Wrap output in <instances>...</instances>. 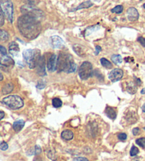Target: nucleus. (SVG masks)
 Instances as JSON below:
<instances>
[{
    "instance_id": "ddd939ff",
    "label": "nucleus",
    "mask_w": 145,
    "mask_h": 161,
    "mask_svg": "<svg viewBox=\"0 0 145 161\" xmlns=\"http://www.w3.org/2000/svg\"><path fill=\"white\" fill-rule=\"evenodd\" d=\"M127 16L130 21H135L139 18V13L134 7H130L127 10Z\"/></svg>"
},
{
    "instance_id": "0eeeda50",
    "label": "nucleus",
    "mask_w": 145,
    "mask_h": 161,
    "mask_svg": "<svg viewBox=\"0 0 145 161\" xmlns=\"http://www.w3.org/2000/svg\"><path fill=\"white\" fill-rule=\"evenodd\" d=\"M93 74V67L89 62H84L79 68V76L83 80H87L92 77Z\"/></svg>"
},
{
    "instance_id": "aec40b11",
    "label": "nucleus",
    "mask_w": 145,
    "mask_h": 161,
    "mask_svg": "<svg viewBox=\"0 0 145 161\" xmlns=\"http://www.w3.org/2000/svg\"><path fill=\"white\" fill-rule=\"evenodd\" d=\"M14 90V84L11 83H7L2 88V93L4 94H7L11 93V92Z\"/></svg>"
},
{
    "instance_id": "c85d7f7f",
    "label": "nucleus",
    "mask_w": 145,
    "mask_h": 161,
    "mask_svg": "<svg viewBox=\"0 0 145 161\" xmlns=\"http://www.w3.org/2000/svg\"><path fill=\"white\" fill-rule=\"evenodd\" d=\"M130 156H136V155H137L139 153V149L136 147V146H132V147L131 148V149H130Z\"/></svg>"
},
{
    "instance_id": "f3484780",
    "label": "nucleus",
    "mask_w": 145,
    "mask_h": 161,
    "mask_svg": "<svg viewBox=\"0 0 145 161\" xmlns=\"http://www.w3.org/2000/svg\"><path fill=\"white\" fill-rule=\"evenodd\" d=\"M25 125V121L24 120H17L14 121L13 123V129L16 132H19L23 128H24Z\"/></svg>"
},
{
    "instance_id": "6ab92c4d",
    "label": "nucleus",
    "mask_w": 145,
    "mask_h": 161,
    "mask_svg": "<svg viewBox=\"0 0 145 161\" xmlns=\"http://www.w3.org/2000/svg\"><path fill=\"white\" fill-rule=\"evenodd\" d=\"M93 6V3L91 1H85L84 2H82V4H80L78 7H76V8L72 10V11H77L79 9H87V8H89Z\"/></svg>"
},
{
    "instance_id": "9b49d317",
    "label": "nucleus",
    "mask_w": 145,
    "mask_h": 161,
    "mask_svg": "<svg viewBox=\"0 0 145 161\" xmlns=\"http://www.w3.org/2000/svg\"><path fill=\"white\" fill-rule=\"evenodd\" d=\"M45 57L41 56V58L39 60L38 64H37V73L40 76H45L46 75L45 73Z\"/></svg>"
},
{
    "instance_id": "4468645a",
    "label": "nucleus",
    "mask_w": 145,
    "mask_h": 161,
    "mask_svg": "<svg viewBox=\"0 0 145 161\" xmlns=\"http://www.w3.org/2000/svg\"><path fill=\"white\" fill-rule=\"evenodd\" d=\"M72 48H73L74 52L78 55H79V56L84 57L85 56V55H86V48H85L84 46H83V45L80 44H74L73 45V46H72Z\"/></svg>"
},
{
    "instance_id": "c03bdc74",
    "label": "nucleus",
    "mask_w": 145,
    "mask_h": 161,
    "mask_svg": "<svg viewBox=\"0 0 145 161\" xmlns=\"http://www.w3.org/2000/svg\"><path fill=\"white\" fill-rule=\"evenodd\" d=\"M2 80H3V75H2V74L0 73V81H2Z\"/></svg>"
},
{
    "instance_id": "e433bc0d",
    "label": "nucleus",
    "mask_w": 145,
    "mask_h": 161,
    "mask_svg": "<svg viewBox=\"0 0 145 161\" xmlns=\"http://www.w3.org/2000/svg\"><path fill=\"white\" fill-rule=\"evenodd\" d=\"M74 161H89V160L84 157H77V158H74Z\"/></svg>"
},
{
    "instance_id": "cd10ccee",
    "label": "nucleus",
    "mask_w": 145,
    "mask_h": 161,
    "mask_svg": "<svg viewBox=\"0 0 145 161\" xmlns=\"http://www.w3.org/2000/svg\"><path fill=\"white\" fill-rule=\"evenodd\" d=\"M136 143L142 148H145V138H140L136 140Z\"/></svg>"
},
{
    "instance_id": "20e7f679",
    "label": "nucleus",
    "mask_w": 145,
    "mask_h": 161,
    "mask_svg": "<svg viewBox=\"0 0 145 161\" xmlns=\"http://www.w3.org/2000/svg\"><path fill=\"white\" fill-rule=\"evenodd\" d=\"M2 103L5 104L9 108L16 110L24 107V100L21 97L18 95H9L5 97L2 101Z\"/></svg>"
},
{
    "instance_id": "a211bd4d",
    "label": "nucleus",
    "mask_w": 145,
    "mask_h": 161,
    "mask_svg": "<svg viewBox=\"0 0 145 161\" xmlns=\"http://www.w3.org/2000/svg\"><path fill=\"white\" fill-rule=\"evenodd\" d=\"M61 136L64 140L70 141V140H72L74 138V133L70 130H65V131L62 132Z\"/></svg>"
},
{
    "instance_id": "393cba45",
    "label": "nucleus",
    "mask_w": 145,
    "mask_h": 161,
    "mask_svg": "<svg viewBox=\"0 0 145 161\" xmlns=\"http://www.w3.org/2000/svg\"><path fill=\"white\" fill-rule=\"evenodd\" d=\"M111 61L116 65H119L123 62V58L121 55H113L111 57Z\"/></svg>"
},
{
    "instance_id": "7c9ffc66",
    "label": "nucleus",
    "mask_w": 145,
    "mask_h": 161,
    "mask_svg": "<svg viewBox=\"0 0 145 161\" xmlns=\"http://www.w3.org/2000/svg\"><path fill=\"white\" fill-rule=\"evenodd\" d=\"M8 148H9V146H8V144L5 141L0 142V148H1V150H7Z\"/></svg>"
},
{
    "instance_id": "a19ab883",
    "label": "nucleus",
    "mask_w": 145,
    "mask_h": 161,
    "mask_svg": "<svg viewBox=\"0 0 145 161\" xmlns=\"http://www.w3.org/2000/svg\"><path fill=\"white\" fill-rule=\"evenodd\" d=\"M135 80H136V82H135L136 84H137L138 85H141V84H142V82L140 81V79H137V78L135 77Z\"/></svg>"
},
{
    "instance_id": "f257e3e1",
    "label": "nucleus",
    "mask_w": 145,
    "mask_h": 161,
    "mask_svg": "<svg viewBox=\"0 0 145 161\" xmlns=\"http://www.w3.org/2000/svg\"><path fill=\"white\" fill-rule=\"evenodd\" d=\"M18 28L22 36L25 38L33 40L37 38L40 34V22L31 16L23 15L18 18Z\"/></svg>"
},
{
    "instance_id": "f8f14e48",
    "label": "nucleus",
    "mask_w": 145,
    "mask_h": 161,
    "mask_svg": "<svg viewBox=\"0 0 145 161\" xmlns=\"http://www.w3.org/2000/svg\"><path fill=\"white\" fill-rule=\"evenodd\" d=\"M0 65L5 67H11L14 65V61L11 57L8 55H0Z\"/></svg>"
},
{
    "instance_id": "9d476101",
    "label": "nucleus",
    "mask_w": 145,
    "mask_h": 161,
    "mask_svg": "<svg viewBox=\"0 0 145 161\" xmlns=\"http://www.w3.org/2000/svg\"><path fill=\"white\" fill-rule=\"evenodd\" d=\"M57 56L56 55L53 54L49 58L48 61H47V70L49 72L53 73L56 71L57 68Z\"/></svg>"
},
{
    "instance_id": "473e14b6",
    "label": "nucleus",
    "mask_w": 145,
    "mask_h": 161,
    "mask_svg": "<svg viewBox=\"0 0 145 161\" xmlns=\"http://www.w3.org/2000/svg\"><path fill=\"white\" fill-rule=\"evenodd\" d=\"M45 87V83H44V82L42 81V80L39 81L38 84L36 85V87L39 89V90H43Z\"/></svg>"
},
{
    "instance_id": "4c0bfd02",
    "label": "nucleus",
    "mask_w": 145,
    "mask_h": 161,
    "mask_svg": "<svg viewBox=\"0 0 145 161\" xmlns=\"http://www.w3.org/2000/svg\"><path fill=\"white\" fill-rule=\"evenodd\" d=\"M139 133H140V129H139V128H134V129L132 130V133H133L134 136L138 135Z\"/></svg>"
},
{
    "instance_id": "1a4fd4ad",
    "label": "nucleus",
    "mask_w": 145,
    "mask_h": 161,
    "mask_svg": "<svg viewBox=\"0 0 145 161\" xmlns=\"http://www.w3.org/2000/svg\"><path fill=\"white\" fill-rule=\"evenodd\" d=\"M50 43L54 48H60L65 45L64 41L58 36H51L50 38Z\"/></svg>"
},
{
    "instance_id": "423d86ee",
    "label": "nucleus",
    "mask_w": 145,
    "mask_h": 161,
    "mask_svg": "<svg viewBox=\"0 0 145 161\" xmlns=\"http://www.w3.org/2000/svg\"><path fill=\"white\" fill-rule=\"evenodd\" d=\"M0 8L2 11L4 15L6 18L12 23L14 20V7L13 3L9 0H3L0 1Z\"/></svg>"
},
{
    "instance_id": "bb28decb",
    "label": "nucleus",
    "mask_w": 145,
    "mask_h": 161,
    "mask_svg": "<svg viewBox=\"0 0 145 161\" xmlns=\"http://www.w3.org/2000/svg\"><path fill=\"white\" fill-rule=\"evenodd\" d=\"M111 12L113 13L116 14H121L123 12V5H118L115 7H114L113 9L111 10Z\"/></svg>"
},
{
    "instance_id": "6e6552de",
    "label": "nucleus",
    "mask_w": 145,
    "mask_h": 161,
    "mask_svg": "<svg viewBox=\"0 0 145 161\" xmlns=\"http://www.w3.org/2000/svg\"><path fill=\"white\" fill-rule=\"evenodd\" d=\"M123 77V71L120 68H115L112 70L108 74V78L112 82L119 81Z\"/></svg>"
},
{
    "instance_id": "f03ea898",
    "label": "nucleus",
    "mask_w": 145,
    "mask_h": 161,
    "mask_svg": "<svg viewBox=\"0 0 145 161\" xmlns=\"http://www.w3.org/2000/svg\"><path fill=\"white\" fill-rule=\"evenodd\" d=\"M76 69V65L71 55L67 53H60L59 55L57 61V68H56L58 72L64 71L65 73H71L75 72Z\"/></svg>"
},
{
    "instance_id": "58836bf2",
    "label": "nucleus",
    "mask_w": 145,
    "mask_h": 161,
    "mask_svg": "<svg viewBox=\"0 0 145 161\" xmlns=\"http://www.w3.org/2000/svg\"><path fill=\"white\" fill-rule=\"evenodd\" d=\"M101 50H102V49H101V46H99V45H96V51H95V55H98L99 52H100V51H101Z\"/></svg>"
},
{
    "instance_id": "412c9836",
    "label": "nucleus",
    "mask_w": 145,
    "mask_h": 161,
    "mask_svg": "<svg viewBox=\"0 0 145 161\" xmlns=\"http://www.w3.org/2000/svg\"><path fill=\"white\" fill-rule=\"evenodd\" d=\"M127 90L130 94H133L137 92V85L134 82H130L127 84Z\"/></svg>"
},
{
    "instance_id": "7ed1b4c3",
    "label": "nucleus",
    "mask_w": 145,
    "mask_h": 161,
    "mask_svg": "<svg viewBox=\"0 0 145 161\" xmlns=\"http://www.w3.org/2000/svg\"><path fill=\"white\" fill-rule=\"evenodd\" d=\"M23 57L31 69L36 67L41 58L40 51L38 49H26L23 52Z\"/></svg>"
},
{
    "instance_id": "72a5a7b5",
    "label": "nucleus",
    "mask_w": 145,
    "mask_h": 161,
    "mask_svg": "<svg viewBox=\"0 0 145 161\" xmlns=\"http://www.w3.org/2000/svg\"><path fill=\"white\" fill-rule=\"evenodd\" d=\"M41 153V148L40 147V146L36 145V146H35L34 148V155H39Z\"/></svg>"
},
{
    "instance_id": "49530a36",
    "label": "nucleus",
    "mask_w": 145,
    "mask_h": 161,
    "mask_svg": "<svg viewBox=\"0 0 145 161\" xmlns=\"http://www.w3.org/2000/svg\"><path fill=\"white\" fill-rule=\"evenodd\" d=\"M143 7H144L145 9V4H144V5H143Z\"/></svg>"
},
{
    "instance_id": "2eb2a0df",
    "label": "nucleus",
    "mask_w": 145,
    "mask_h": 161,
    "mask_svg": "<svg viewBox=\"0 0 145 161\" xmlns=\"http://www.w3.org/2000/svg\"><path fill=\"white\" fill-rule=\"evenodd\" d=\"M9 51L11 55L14 56H17L20 51L19 46L16 42H11L9 45Z\"/></svg>"
},
{
    "instance_id": "5701e85b",
    "label": "nucleus",
    "mask_w": 145,
    "mask_h": 161,
    "mask_svg": "<svg viewBox=\"0 0 145 161\" xmlns=\"http://www.w3.org/2000/svg\"><path fill=\"white\" fill-rule=\"evenodd\" d=\"M100 61L101 65H102L104 67L107 68V69H111V68H112V67H113V65H112L111 62L108 61L107 59H105V58H102L100 60Z\"/></svg>"
},
{
    "instance_id": "79ce46f5",
    "label": "nucleus",
    "mask_w": 145,
    "mask_h": 161,
    "mask_svg": "<svg viewBox=\"0 0 145 161\" xmlns=\"http://www.w3.org/2000/svg\"><path fill=\"white\" fill-rule=\"evenodd\" d=\"M34 161H43V160H42V159H41L40 158H39V157H36V158H35Z\"/></svg>"
},
{
    "instance_id": "b1692460",
    "label": "nucleus",
    "mask_w": 145,
    "mask_h": 161,
    "mask_svg": "<svg viewBox=\"0 0 145 161\" xmlns=\"http://www.w3.org/2000/svg\"><path fill=\"white\" fill-rule=\"evenodd\" d=\"M100 28V26L99 25H97V26H90V27L87 28L86 31H85V36H89V35L92 34L93 32L95 31H97L98 29Z\"/></svg>"
},
{
    "instance_id": "c9c22d12",
    "label": "nucleus",
    "mask_w": 145,
    "mask_h": 161,
    "mask_svg": "<svg viewBox=\"0 0 145 161\" xmlns=\"http://www.w3.org/2000/svg\"><path fill=\"white\" fill-rule=\"evenodd\" d=\"M137 41L138 42H140V43H141V45H142V46L145 47V38H143V37H139L137 38Z\"/></svg>"
},
{
    "instance_id": "2f4dec72",
    "label": "nucleus",
    "mask_w": 145,
    "mask_h": 161,
    "mask_svg": "<svg viewBox=\"0 0 145 161\" xmlns=\"http://www.w3.org/2000/svg\"><path fill=\"white\" fill-rule=\"evenodd\" d=\"M5 24V15L2 11L0 9V26H2Z\"/></svg>"
},
{
    "instance_id": "dca6fc26",
    "label": "nucleus",
    "mask_w": 145,
    "mask_h": 161,
    "mask_svg": "<svg viewBox=\"0 0 145 161\" xmlns=\"http://www.w3.org/2000/svg\"><path fill=\"white\" fill-rule=\"evenodd\" d=\"M105 114L107 115V117L108 118L112 119V120H114L117 117V113H116L115 109L111 107H107L105 108Z\"/></svg>"
},
{
    "instance_id": "c756f323",
    "label": "nucleus",
    "mask_w": 145,
    "mask_h": 161,
    "mask_svg": "<svg viewBox=\"0 0 145 161\" xmlns=\"http://www.w3.org/2000/svg\"><path fill=\"white\" fill-rule=\"evenodd\" d=\"M127 134L125 133H121L118 134V139L120 141H125L126 139H127Z\"/></svg>"
},
{
    "instance_id": "ea45409f",
    "label": "nucleus",
    "mask_w": 145,
    "mask_h": 161,
    "mask_svg": "<svg viewBox=\"0 0 145 161\" xmlns=\"http://www.w3.org/2000/svg\"><path fill=\"white\" fill-rule=\"evenodd\" d=\"M5 116V113L3 111H0V120H2Z\"/></svg>"
},
{
    "instance_id": "37998d69",
    "label": "nucleus",
    "mask_w": 145,
    "mask_h": 161,
    "mask_svg": "<svg viewBox=\"0 0 145 161\" xmlns=\"http://www.w3.org/2000/svg\"><path fill=\"white\" fill-rule=\"evenodd\" d=\"M141 94H145V88L142 89V90H141Z\"/></svg>"
},
{
    "instance_id": "f704fd0d",
    "label": "nucleus",
    "mask_w": 145,
    "mask_h": 161,
    "mask_svg": "<svg viewBox=\"0 0 145 161\" xmlns=\"http://www.w3.org/2000/svg\"><path fill=\"white\" fill-rule=\"evenodd\" d=\"M0 53H1V55H7V49L1 45H0Z\"/></svg>"
},
{
    "instance_id": "4be33fe9",
    "label": "nucleus",
    "mask_w": 145,
    "mask_h": 161,
    "mask_svg": "<svg viewBox=\"0 0 145 161\" xmlns=\"http://www.w3.org/2000/svg\"><path fill=\"white\" fill-rule=\"evenodd\" d=\"M9 34L6 31L0 29V41L5 42V41H7L9 40Z\"/></svg>"
},
{
    "instance_id": "39448f33",
    "label": "nucleus",
    "mask_w": 145,
    "mask_h": 161,
    "mask_svg": "<svg viewBox=\"0 0 145 161\" xmlns=\"http://www.w3.org/2000/svg\"><path fill=\"white\" fill-rule=\"evenodd\" d=\"M21 12L24 15L31 16V17H34L38 20L43 18L45 16L44 12L39 9L38 8L34 7V5H25L22 6L21 7Z\"/></svg>"
},
{
    "instance_id": "a18cd8bd",
    "label": "nucleus",
    "mask_w": 145,
    "mask_h": 161,
    "mask_svg": "<svg viewBox=\"0 0 145 161\" xmlns=\"http://www.w3.org/2000/svg\"><path fill=\"white\" fill-rule=\"evenodd\" d=\"M142 111H144V112L145 113V104H144L143 105V106H142Z\"/></svg>"
},
{
    "instance_id": "a878e982",
    "label": "nucleus",
    "mask_w": 145,
    "mask_h": 161,
    "mask_svg": "<svg viewBox=\"0 0 145 161\" xmlns=\"http://www.w3.org/2000/svg\"><path fill=\"white\" fill-rule=\"evenodd\" d=\"M52 103H53V107H55V108H59V107H62V105H63V102L59 98H54Z\"/></svg>"
}]
</instances>
